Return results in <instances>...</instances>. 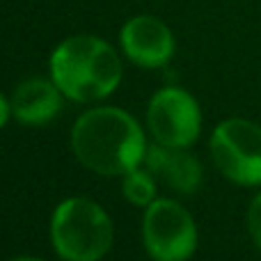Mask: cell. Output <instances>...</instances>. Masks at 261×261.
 Masks as SVG:
<instances>
[{"mask_svg": "<svg viewBox=\"0 0 261 261\" xmlns=\"http://www.w3.org/2000/svg\"><path fill=\"white\" fill-rule=\"evenodd\" d=\"M76 158L103 176L135 170L147 156V142L133 115L122 108H94L83 113L71 130Z\"/></svg>", "mask_w": 261, "mask_h": 261, "instance_id": "6da1fadb", "label": "cell"}, {"mask_svg": "<svg viewBox=\"0 0 261 261\" xmlns=\"http://www.w3.org/2000/svg\"><path fill=\"white\" fill-rule=\"evenodd\" d=\"M50 78L76 103L110 96L122 83V60L108 41L92 35L64 39L50 55Z\"/></svg>", "mask_w": 261, "mask_h": 261, "instance_id": "7a4b0ae2", "label": "cell"}, {"mask_svg": "<svg viewBox=\"0 0 261 261\" xmlns=\"http://www.w3.org/2000/svg\"><path fill=\"white\" fill-rule=\"evenodd\" d=\"M50 241L64 261H99L113 245V220L92 199H64L50 218Z\"/></svg>", "mask_w": 261, "mask_h": 261, "instance_id": "3957f363", "label": "cell"}, {"mask_svg": "<svg viewBox=\"0 0 261 261\" xmlns=\"http://www.w3.org/2000/svg\"><path fill=\"white\" fill-rule=\"evenodd\" d=\"M216 167L239 186H261V126L250 119H225L211 135Z\"/></svg>", "mask_w": 261, "mask_h": 261, "instance_id": "277c9868", "label": "cell"}, {"mask_svg": "<svg viewBox=\"0 0 261 261\" xmlns=\"http://www.w3.org/2000/svg\"><path fill=\"white\" fill-rule=\"evenodd\" d=\"M142 241L153 261H186L197 248V227L174 199H153L144 211Z\"/></svg>", "mask_w": 261, "mask_h": 261, "instance_id": "5b68a950", "label": "cell"}, {"mask_svg": "<svg viewBox=\"0 0 261 261\" xmlns=\"http://www.w3.org/2000/svg\"><path fill=\"white\" fill-rule=\"evenodd\" d=\"M147 124L158 144L186 149L202 130V113L193 96L181 87H163L151 96Z\"/></svg>", "mask_w": 261, "mask_h": 261, "instance_id": "8992f818", "label": "cell"}, {"mask_svg": "<svg viewBox=\"0 0 261 261\" xmlns=\"http://www.w3.org/2000/svg\"><path fill=\"white\" fill-rule=\"evenodd\" d=\"M119 44L130 62L147 69L163 67L174 55V37L156 16H133L119 32Z\"/></svg>", "mask_w": 261, "mask_h": 261, "instance_id": "52a82bcc", "label": "cell"}, {"mask_svg": "<svg viewBox=\"0 0 261 261\" xmlns=\"http://www.w3.org/2000/svg\"><path fill=\"white\" fill-rule=\"evenodd\" d=\"M62 92L60 87L44 78H30L23 81L21 85L14 90L12 94V113L21 124L28 126H41L48 124L58 117V113L62 110Z\"/></svg>", "mask_w": 261, "mask_h": 261, "instance_id": "ba28073f", "label": "cell"}, {"mask_svg": "<svg viewBox=\"0 0 261 261\" xmlns=\"http://www.w3.org/2000/svg\"><path fill=\"white\" fill-rule=\"evenodd\" d=\"M144 163L153 176L163 179L170 188L179 190V193L190 195L202 186V165L197 158L186 153L184 149L153 144V147H147Z\"/></svg>", "mask_w": 261, "mask_h": 261, "instance_id": "9c48e42d", "label": "cell"}, {"mask_svg": "<svg viewBox=\"0 0 261 261\" xmlns=\"http://www.w3.org/2000/svg\"><path fill=\"white\" fill-rule=\"evenodd\" d=\"M122 193L135 206H149L156 199V184H153L151 172H142L138 167L126 172L122 181Z\"/></svg>", "mask_w": 261, "mask_h": 261, "instance_id": "30bf717a", "label": "cell"}, {"mask_svg": "<svg viewBox=\"0 0 261 261\" xmlns=\"http://www.w3.org/2000/svg\"><path fill=\"white\" fill-rule=\"evenodd\" d=\"M248 229L252 241L257 243V248L261 250V193L252 199V204L248 208Z\"/></svg>", "mask_w": 261, "mask_h": 261, "instance_id": "8fae6325", "label": "cell"}, {"mask_svg": "<svg viewBox=\"0 0 261 261\" xmlns=\"http://www.w3.org/2000/svg\"><path fill=\"white\" fill-rule=\"evenodd\" d=\"M9 115H12V101H7L5 94H0V128L7 124Z\"/></svg>", "mask_w": 261, "mask_h": 261, "instance_id": "7c38bea8", "label": "cell"}, {"mask_svg": "<svg viewBox=\"0 0 261 261\" xmlns=\"http://www.w3.org/2000/svg\"><path fill=\"white\" fill-rule=\"evenodd\" d=\"M12 261H41V259H32V257H18V259H12Z\"/></svg>", "mask_w": 261, "mask_h": 261, "instance_id": "4fadbf2b", "label": "cell"}]
</instances>
